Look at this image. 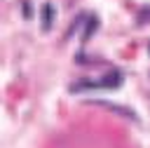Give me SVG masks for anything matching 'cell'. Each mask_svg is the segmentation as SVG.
<instances>
[{
  "instance_id": "cell-2",
  "label": "cell",
  "mask_w": 150,
  "mask_h": 148,
  "mask_svg": "<svg viewBox=\"0 0 150 148\" xmlns=\"http://www.w3.org/2000/svg\"><path fill=\"white\" fill-rule=\"evenodd\" d=\"M52 12H54L52 5H45V7H42V28H45V31L52 26Z\"/></svg>"
},
{
  "instance_id": "cell-1",
  "label": "cell",
  "mask_w": 150,
  "mask_h": 148,
  "mask_svg": "<svg viewBox=\"0 0 150 148\" xmlns=\"http://www.w3.org/2000/svg\"><path fill=\"white\" fill-rule=\"evenodd\" d=\"M120 82H122V75H120L117 70H112V73H108V75H105L98 85H101V87H117Z\"/></svg>"
}]
</instances>
